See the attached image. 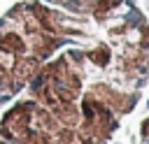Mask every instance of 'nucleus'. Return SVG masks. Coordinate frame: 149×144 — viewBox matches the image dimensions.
I'll list each match as a JSON object with an SVG mask.
<instances>
[{
  "instance_id": "39448f33",
  "label": "nucleus",
  "mask_w": 149,
  "mask_h": 144,
  "mask_svg": "<svg viewBox=\"0 0 149 144\" xmlns=\"http://www.w3.org/2000/svg\"><path fill=\"white\" fill-rule=\"evenodd\" d=\"M140 144H149V114L144 116V121L140 125Z\"/></svg>"
},
{
  "instance_id": "f03ea898",
  "label": "nucleus",
  "mask_w": 149,
  "mask_h": 144,
  "mask_svg": "<svg viewBox=\"0 0 149 144\" xmlns=\"http://www.w3.org/2000/svg\"><path fill=\"white\" fill-rule=\"evenodd\" d=\"M93 30V21L40 0L12 7L0 19V105L16 98L54 53Z\"/></svg>"
},
{
  "instance_id": "f257e3e1",
  "label": "nucleus",
  "mask_w": 149,
  "mask_h": 144,
  "mask_svg": "<svg viewBox=\"0 0 149 144\" xmlns=\"http://www.w3.org/2000/svg\"><path fill=\"white\" fill-rule=\"evenodd\" d=\"M149 81V21L126 0L107 21L54 53L30 79L28 95L77 132L107 144Z\"/></svg>"
},
{
  "instance_id": "7ed1b4c3",
  "label": "nucleus",
  "mask_w": 149,
  "mask_h": 144,
  "mask_svg": "<svg viewBox=\"0 0 149 144\" xmlns=\"http://www.w3.org/2000/svg\"><path fill=\"white\" fill-rule=\"evenodd\" d=\"M0 137L7 144H81L74 130L65 128L33 98L14 102L2 114Z\"/></svg>"
},
{
  "instance_id": "20e7f679",
  "label": "nucleus",
  "mask_w": 149,
  "mask_h": 144,
  "mask_svg": "<svg viewBox=\"0 0 149 144\" xmlns=\"http://www.w3.org/2000/svg\"><path fill=\"white\" fill-rule=\"evenodd\" d=\"M47 5H54L68 14L88 19L93 23H102L107 21L112 14H116L126 0H44Z\"/></svg>"
}]
</instances>
